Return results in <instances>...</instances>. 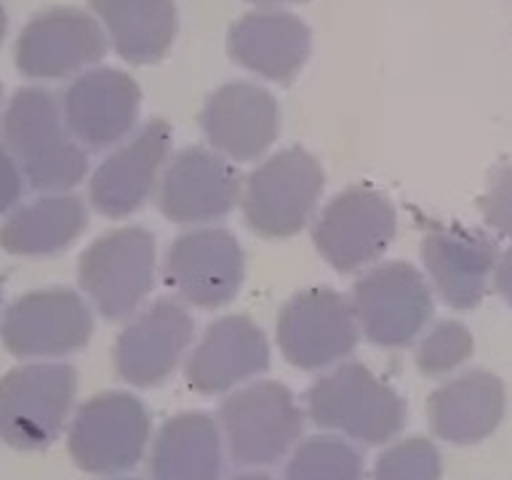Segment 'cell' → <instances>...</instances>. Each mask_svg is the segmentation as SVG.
Here are the masks:
<instances>
[{"mask_svg":"<svg viewBox=\"0 0 512 480\" xmlns=\"http://www.w3.org/2000/svg\"><path fill=\"white\" fill-rule=\"evenodd\" d=\"M6 150L40 192H67L86 176L83 144L72 136L62 107L40 88H22L3 115Z\"/></svg>","mask_w":512,"mask_h":480,"instance_id":"cell-1","label":"cell"},{"mask_svg":"<svg viewBox=\"0 0 512 480\" xmlns=\"http://www.w3.org/2000/svg\"><path fill=\"white\" fill-rule=\"evenodd\" d=\"M304 406L318 427L363 446L390 443L406 424L403 398L363 363H342L320 376Z\"/></svg>","mask_w":512,"mask_h":480,"instance_id":"cell-2","label":"cell"},{"mask_svg":"<svg viewBox=\"0 0 512 480\" xmlns=\"http://www.w3.org/2000/svg\"><path fill=\"white\" fill-rule=\"evenodd\" d=\"M219 430L238 467H272L286 459L304 430L294 392L280 382H251L219 406Z\"/></svg>","mask_w":512,"mask_h":480,"instance_id":"cell-3","label":"cell"},{"mask_svg":"<svg viewBox=\"0 0 512 480\" xmlns=\"http://www.w3.org/2000/svg\"><path fill=\"white\" fill-rule=\"evenodd\" d=\"M326 187L318 158L302 147H288L251 171L243 187V219L262 238H291L315 214Z\"/></svg>","mask_w":512,"mask_h":480,"instance_id":"cell-4","label":"cell"},{"mask_svg":"<svg viewBox=\"0 0 512 480\" xmlns=\"http://www.w3.org/2000/svg\"><path fill=\"white\" fill-rule=\"evenodd\" d=\"M78 390L67 363H27L0 379V440L19 451L51 446L70 416Z\"/></svg>","mask_w":512,"mask_h":480,"instance_id":"cell-5","label":"cell"},{"mask_svg":"<svg viewBox=\"0 0 512 480\" xmlns=\"http://www.w3.org/2000/svg\"><path fill=\"white\" fill-rule=\"evenodd\" d=\"M158 243L144 227H118L80 256L78 280L107 320L134 315L155 286Z\"/></svg>","mask_w":512,"mask_h":480,"instance_id":"cell-6","label":"cell"},{"mask_svg":"<svg viewBox=\"0 0 512 480\" xmlns=\"http://www.w3.org/2000/svg\"><path fill=\"white\" fill-rule=\"evenodd\" d=\"M352 312L360 334L376 347H408L432 318V288L408 262L368 267L352 288Z\"/></svg>","mask_w":512,"mask_h":480,"instance_id":"cell-7","label":"cell"},{"mask_svg":"<svg viewBox=\"0 0 512 480\" xmlns=\"http://www.w3.org/2000/svg\"><path fill=\"white\" fill-rule=\"evenodd\" d=\"M150 443V414L131 392L86 400L70 424L72 462L91 475H120L139 464Z\"/></svg>","mask_w":512,"mask_h":480,"instance_id":"cell-8","label":"cell"},{"mask_svg":"<svg viewBox=\"0 0 512 480\" xmlns=\"http://www.w3.org/2000/svg\"><path fill=\"white\" fill-rule=\"evenodd\" d=\"M398 232V214L390 198L371 187L339 192L312 227V243L334 270H368L390 248Z\"/></svg>","mask_w":512,"mask_h":480,"instance_id":"cell-9","label":"cell"},{"mask_svg":"<svg viewBox=\"0 0 512 480\" xmlns=\"http://www.w3.org/2000/svg\"><path fill=\"white\" fill-rule=\"evenodd\" d=\"M358 334L350 299L323 286L291 296L278 315L280 352L302 371L336 366L355 350Z\"/></svg>","mask_w":512,"mask_h":480,"instance_id":"cell-10","label":"cell"},{"mask_svg":"<svg viewBox=\"0 0 512 480\" xmlns=\"http://www.w3.org/2000/svg\"><path fill=\"white\" fill-rule=\"evenodd\" d=\"M163 275L182 304L219 310L238 296L246 280V254L232 232L198 227L182 232L168 246Z\"/></svg>","mask_w":512,"mask_h":480,"instance_id":"cell-11","label":"cell"},{"mask_svg":"<svg viewBox=\"0 0 512 480\" xmlns=\"http://www.w3.org/2000/svg\"><path fill=\"white\" fill-rule=\"evenodd\" d=\"M94 331L88 304L70 288H46L16 299L3 315L0 339L16 358L46 360L83 350Z\"/></svg>","mask_w":512,"mask_h":480,"instance_id":"cell-12","label":"cell"},{"mask_svg":"<svg viewBox=\"0 0 512 480\" xmlns=\"http://www.w3.org/2000/svg\"><path fill=\"white\" fill-rule=\"evenodd\" d=\"M243 198L238 168L216 150L190 147L168 160L155 203L176 224H211L230 214Z\"/></svg>","mask_w":512,"mask_h":480,"instance_id":"cell-13","label":"cell"},{"mask_svg":"<svg viewBox=\"0 0 512 480\" xmlns=\"http://www.w3.org/2000/svg\"><path fill=\"white\" fill-rule=\"evenodd\" d=\"M195 323L182 302L158 299L136 312L115 342V371L134 387H158L171 379L190 347Z\"/></svg>","mask_w":512,"mask_h":480,"instance_id":"cell-14","label":"cell"},{"mask_svg":"<svg viewBox=\"0 0 512 480\" xmlns=\"http://www.w3.org/2000/svg\"><path fill=\"white\" fill-rule=\"evenodd\" d=\"M171 126L166 120H150L136 131L126 144L102 160L91 176V203L99 214L110 219H123L150 200L158 192L160 171L168 163L171 152Z\"/></svg>","mask_w":512,"mask_h":480,"instance_id":"cell-15","label":"cell"},{"mask_svg":"<svg viewBox=\"0 0 512 480\" xmlns=\"http://www.w3.org/2000/svg\"><path fill=\"white\" fill-rule=\"evenodd\" d=\"M499 256L496 238L470 227H435L422 240L427 278L454 310H475L486 299Z\"/></svg>","mask_w":512,"mask_h":480,"instance_id":"cell-16","label":"cell"},{"mask_svg":"<svg viewBox=\"0 0 512 480\" xmlns=\"http://www.w3.org/2000/svg\"><path fill=\"white\" fill-rule=\"evenodd\" d=\"M270 368V342L246 315H224L206 328L187 358L184 379L200 395L238 390Z\"/></svg>","mask_w":512,"mask_h":480,"instance_id":"cell-17","label":"cell"},{"mask_svg":"<svg viewBox=\"0 0 512 480\" xmlns=\"http://www.w3.org/2000/svg\"><path fill=\"white\" fill-rule=\"evenodd\" d=\"M142 91L131 75L110 67L83 72L64 91L62 112L72 136L88 150L123 142L139 118Z\"/></svg>","mask_w":512,"mask_h":480,"instance_id":"cell-18","label":"cell"},{"mask_svg":"<svg viewBox=\"0 0 512 480\" xmlns=\"http://www.w3.org/2000/svg\"><path fill=\"white\" fill-rule=\"evenodd\" d=\"M102 24L75 8H51L32 19L16 43V67L30 78H64L104 56Z\"/></svg>","mask_w":512,"mask_h":480,"instance_id":"cell-19","label":"cell"},{"mask_svg":"<svg viewBox=\"0 0 512 480\" xmlns=\"http://www.w3.org/2000/svg\"><path fill=\"white\" fill-rule=\"evenodd\" d=\"M200 128L211 150L227 160H259L278 136V104L254 83H227L208 96Z\"/></svg>","mask_w":512,"mask_h":480,"instance_id":"cell-20","label":"cell"},{"mask_svg":"<svg viewBox=\"0 0 512 480\" xmlns=\"http://www.w3.org/2000/svg\"><path fill=\"white\" fill-rule=\"evenodd\" d=\"M507 414V387L496 374L472 368L451 376L427 400L430 430L454 446L491 438Z\"/></svg>","mask_w":512,"mask_h":480,"instance_id":"cell-21","label":"cell"},{"mask_svg":"<svg viewBox=\"0 0 512 480\" xmlns=\"http://www.w3.org/2000/svg\"><path fill=\"white\" fill-rule=\"evenodd\" d=\"M230 56L267 80L288 83L310 59V27L286 11H254L232 24Z\"/></svg>","mask_w":512,"mask_h":480,"instance_id":"cell-22","label":"cell"},{"mask_svg":"<svg viewBox=\"0 0 512 480\" xmlns=\"http://www.w3.org/2000/svg\"><path fill=\"white\" fill-rule=\"evenodd\" d=\"M152 480H222L224 438L219 422L203 411L171 416L152 440Z\"/></svg>","mask_w":512,"mask_h":480,"instance_id":"cell-23","label":"cell"},{"mask_svg":"<svg viewBox=\"0 0 512 480\" xmlns=\"http://www.w3.org/2000/svg\"><path fill=\"white\" fill-rule=\"evenodd\" d=\"M86 230L83 200L67 192H51L16 208L0 224V246L14 256L59 254Z\"/></svg>","mask_w":512,"mask_h":480,"instance_id":"cell-24","label":"cell"},{"mask_svg":"<svg viewBox=\"0 0 512 480\" xmlns=\"http://www.w3.org/2000/svg\"><path fill=\"white\" fill-rule=\"evenodd\" d=\"M91 8L126 62H158L174 43V0H91Z\"/></svg>","mask_w":512,"mask_h":480,"instance_id":"cell-25","label":"cell"},{"mask_svg":"<svg viewBox=\"0 0 512 480\" xmlns=\"http://www.w3.org/2000/svg\"><path fill=\"white\" fill-rule=\"evenodd\" d=\"M283 480H363V456L350 440L312 435L294 448Z\"/></svg>","mask_w":512,"mask_h":480,"instance_id":"cell-26","label":"cell"},{"mask_svg":"<svg viewBox=\"0 0 512 480\" xmlns=\"http://www.w3.org/2000/svg\"><path fill=\"white\" fill-rule=\"evenodd\" d=\"M475 339L459 320H438L416 347V368L424 376H448L472 358Z\"/></svg>","mask_w":512,"mask_h":480,"instance_id":"cell-27","label":"cell"},{"mask_svg":"<svg viewBox=\"0 0 512 480\" xmlns=\"http://www.w3.org/2000/svg\"><path fill=\"white\" fill-rule=\"evenodd\" d=\"M443 462L435 443L427 438H406L392 443L374 467V480H440Z\"/></svg>","mask_w":512,"mask_h":480,"instance_id":"cell-28","label":"cell"},{"mask_svg":"<svg viewBox=\"0 0 512 480\" xmlns=\"http://www.w3.org/2000/svg\"><path fill=\"white\" fill-rule=\"evenodd\" d=\"M480 214L494 235L512 240V163L496 168L480 195Z\"/></svg>","mask_w":512,"mask_h":480,"instance_id":"cell-29","label":"cell"},{"mask_svg":"<svg viewBox=\"0 0 512 480\" xmlns=\"http://www.w3.org/2000/svg\"><path fill=\"white\" fill-rule=\"evenodd\" d=\"M22 182L24 174L19 163L14 160V155L6 147H0V216L8 214L19 203V198H22Z\"/></svg>","mask_w":512,"mask_h":480,"instance_id":"cell-30","label":"cell"},{"mask_svg":"<svg viewBox=\"0 0 512 480\" xmlns=\"http://www.w3.org/2000/svg\"><path fill=\"white\" fill-rule=\"evenodd\" d=\"M494 288L496 294L504 299V304L512 310V246L504 248L502 256H499V264H496L494 272Z\"/></svg>","mask_w":512,"mask_h":480,"instance_id":"cell-31","label":"cell"},{"mask_svg":"<svg viewBox=\"0 0 512 480\" xmlns=\"http://www.w3.org/2000/svg\"><path fill=\"white\" fill-rule=\"evenodd\" d=\"M232 480H272L270 475H264V472H243V475H235Z\"/></svg>","mask_w":512,"mask_h":480,"instance_id":"cell-32","label":"cell"},{"mask_svg":"<svg viewBox=\"0 0 512 480\" xmlns=\"http://www.w3.org/2000/svg\"><path fill=\"white\" fill-rule=\"evenodd\" d=\"M251 3H259V6H278V3H302V0H251Z\"/></svg>","mask_w":512,"mask_h":480,"instance_id":"cell-33","label":"cell"},{"mask_svg":"<svg viewBox=\"0 0 512 480\" xmlns=\"http://www.w3.org/2000/svg\"><path fill=\"white\" fill-rule=\"evenodd\" d=\"M3 32H6V11L0 6V40H3Z\"/></svg>","mask_w":512,"mask_h":480,"instance_id":"cell-34","label":"cell"},{"mask_svg":"<svg viewBox=\"0 0 512 480\" xmlns=\"http://www.w3.org/2000/svg\"><path fill=\"white\" fill-rule=\"evenodd\" d=\"M112 480H142V478H112Z\"/></svg>","mask_w":512,"mask_h":480,"instance_id":"cell-35","label":"cell"}]
</instances>
